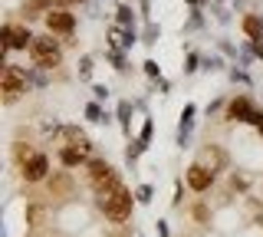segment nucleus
Returning a JSON list of instances; mask_svg holds the SVG:
<instances>
[{"instance_id":"f03ea898","label":"nucleus","mask_w":263,"mask_h":237,"mask_svg":"<svg viewBox=\"0 0 263 237\" xmlns=\"http://www.w3.org/2000/svg\"><path fill=\"white\" fill-rule=\"evenodd\" d=\"M30 56H33V63H36L40 69H53V66H60L63 50H60V43H56V40H49V37H33Z\"/></svg>"},{"instance_id":"f8f14e48","label":"nucleus","mask_w":263,"mask_h":237,"mask_svg":"<svg viewBox=\"0 0 263 237\" xmlns=\"http://www.w3.org/2000/svg\"><path fill=\"white\" fill-rule=\"evenodd\" d=\"M109 40H112V46H119V50L122 46H132V33H125V30H119V27L109 30Z\"/></svg>"},{"instance_id":"9d476101","label":"nucleus","mask_w":263,"mask_h":237,"mask_svg":"<svg viewBox=\"0 0 263 237\" xmlns=\"http://www.w3.org/2000/svg\"><path fill=\"white\" fill-rule=\"evenodd\" d=\"M60 161L66 168H76V165H82V161H86V152H79L76 145H66V149L60 152Z\"/></svg>"},{"instance_id":"f3484780","label":"nucleus","mask_w":263,"mask_h":237,"mask_svg":"<svg viewBox=\"0 0 263 237\" xmlns=\"http://www.w3.org/2000/svg\"><path fill=\"white\" fill-rule=\"evenodd\" d=\"M128 116H132L128 102H122V105H119V119H122V125H125V129H128Z\"/></svg>"},{"instance_id":"6ab92c4d","label":"nucleus","mask_w":263,"mask_h":237,"mask_svg":"<svg viewBox=\"0 0 263 237\" xmlns=\"http://www.w3.org/2000/svg\"><path fill=\"white\" fill-rule=\"evenodd\" d=\"M138 201H152V188H148V185L138 188Z\"/></svg>"},{"instance_id":"a211bd4d","label":"nucleus","mask_w":263,"mask_h":237,"mask_svg":"<svg viewBox=\"0 0 263 237\" xmlns=\"http://www.w3.org/2000/svg\"><path fill=\"white\" fill-rule=\"evenodd\" d=\"M148 138H152V122H145V129H142V138H138V145H142V149L148 145Z\"/></svg>"},{"instance_id":"5701e85b","label":"nucleus","mask_w":263,"mask_h":237,"mask_svg":"<svg viewBox=\"0 0 263 237\" xmlns=\"http://www.w3.org/2000/svg\"><path fill=\"white\" fill-rule=\"evenodd\" d=\"M60 7H69V4H82V0H56Z\"/></svg>"},{"instance_id":"ddd939ff","label":"nucleus","mask_w":263,"mask_h":237,"mask_svg":"<svg viewBox=\"0 0 263 237\" xmlns=\"http://www.w3.org/2000/svg\"><path fill=\"white\" fill-rule=\"evenodd\" d=\"M27 13H30V17H40V13H49V0H30V4H27Z\"/></svg>"},{"instance_id":"6e6552de","label":"nucleus","mask_w":263,"mask_h":237,"mask_svg":"<svg viewBox=\"0 0 263 237\" xmlns=\"http://www.w3.org/2000/svg\"><path fill=\"white\" fill-rule=\"evenodd\" d=\"M46 171H49V158L43 152H33L27 158V165H23V178H27V181H43Z\"/></svg>"},{"instance_id":"0eeeda50","label":"nucleus","mask_w":263,"mask_h":237,"mask_svg":"<svg viewBox=\"0 0 263 237\" xmlns=\"http://www.w3.org/2000/svg\"><path fill=\"white\" fill-rule=\"evenodd\" d=\"M214 185V171L208 165H201V161H194L191 168H187V188L191 191H208Z\"/></svg>"},{"instance_id":"20e7f679","label":"nucleus","mask_w":263,"mask_h":237,"mask_svg":"<svg viewBox=\"0 0 263 237\" xmlns=\"http://www.w3.org/2000/svg\"><path fill=\"white\" fill-rule=\"evenodd\" d=\"M0 89H4V99L7 102L16 99L20 93H27V76H23V69H16V66L7 63L4 72H0Z\"/></svg>"},{"instance_id":"4be33fe9","label":"nucleus","mask_w":263,"mask_h":237,"mask_svg":"<svg viewBox=\"0 0 263 237\" xmlns=\"http://www.w3.org/2000/svg\"><path fill=\"white\" fill-rule=\"evenodd\" d=\"M253 53H257V56H263V40H253Z\"/></svg>"},{"instance_id":"9b49d317","label":"nucleus","mask_w":263,"mask_h":237,"mask_svg":"<svg viewBox=\"0 0 263 237\" xmlns=\"http://www.w3.org/2000/svg\"><path fill=\"white\" fill-rule=\"evenodd\" d=\"M63 135H66V138H69V142H72V145H76V149H79V152H86V155H89V152H92V142H89V138H86V135H82V132H79V129H72V125H66V129H63Z\"/></svg>"},{"instance_id":"1a4fd4ad","label":"nucleus","mask_w":263,"mask_h":237,"mask_svg":"<svg viewBox=\"0 0 263 237\" xmlns=\"http://www.w3.org/2000/svg\"><path fill=\"white\" fill-rule=\"evenodd\" d=\"M253 112H257V109H253L250 99H243V96H237V99L227 105V116H230V119H237V122H250V119H253Z\"/></svg>"},{"instance_id":"39448f33","label":"nucleus","mask_w":263,"mask_h":237,"mask_svg":"<svg viewBox=\"0 0 263 237\" xmlns=\"http://www.w3.org/2000/svg\"><path fill=\"white\" fill-rule=\"evenodd\" d=\"M46 30L49 33H60V37H69L76 30V17H72L66 7H56V10L46 13Z\"/></svg>"},{"instance_id":"412c9836","label":"nucleus","mask_w":263,"mask_h":237,"mask_svg":"<svg viewBox=\"0 0 263 237\" xmlns=\"http://www.w3.org/2000/svg\"><path fill=\"white\" fill-rule=\"evenodd\" d=\"M145 72H148V76H158V66H155V63L148 60V63H145Z\"/></svg>"},{"instance_id":"4468645a","label":"nucleus","mask_w":263,"mask_h":237,"mask_svg":"<svg viewBox=\"0 0 263 237\" xmlns=\"http://www.w3.org/2000/svg\"><path fill=\"white\" fill-rule=\"evenodd\" d=\"M243 30H247L253 40H263V33H260V20H257V17H247V20H243Z\"/></svg>"},{"instance_id":"aec40b11","label":"nucleus","mask_w":263,"mask_h":237,"mask_svg":"<svg viewBox=\"0 0 263 237\" xmlns=\"http://www.w3.org/2000/svg\"><path fill=\"white\" fill-rule=\"evenodd\" d=\"M250 125H257L260 132H263V112H253V119H250Z\"/></svg>"},{"instance_id":"7ed1b4c3","label":"nucleus","mask_w":263,"mask_h":237,"mask_svg":"<svg viewBox=\"0 0 263 237\" xmlns=\"http://www.w3.org/2000/svg\"><path fill=\"white\" fill-rule=\"evenodd\" d=\"M89 178H92V185H96V191H99V194L122 188V181H119V171H115V168L109 165V161H99V158L89 161Z\"/></svg>"},{"instance_id":"2eb2a0df","label":"nucleus","mask_w":263,"mask_h":237,"mask_svg":"<svg viewBox=\"0 0 263 237\" xmlns=\"http://www.w3.org/2000/svg\"><path fill=\"white\" fill-rule=\"evenodd\" d=\"M86 119H92V122H105V112L99 109V102H89V105H86Z\"/></svg>"},{"instance_id":"dca6fc26","label":"nucleus","mask_w":263,"mask_h":237,"mask_svg":"<svg viewBox=\"0 0 263 237\" xmlns=\"http://www.w3.org/2000/svg\"><path fill=\"white\" fill-rule=\"evenodd\" d=\"M115 13H119V23H122V27H132V7H119Z\"/></svg>"},{"instance_id":"f257e3e1","label":"nucleus","mask_w":263,"mask_h":237,"mask_svg":"<svg viewBox=\"0 0 263 237\" xmlns=\"http://www.w3.org/2000/svg\"><path fill=\"white\" fill-rule=\"evenodd\" d=\"M99 208H102V214L109 217V221H128V214H132V194H128V188L122 185V188H115V191L99 194Z\"/></svg>"},{"instance_id":"423d86ee","label":"nucleus","mask_w":263,"mask_h":237,"mask_svg":"<svg viewBox=\"0 0 263 237\" xmlns=\"http://www.w3.org/2000/svg\"><path fill=\"white\" fill-rule=\"evenodd\" d=\"M33 33L27 27H4V50H30Z\"/></svg>"}]
</instances>
